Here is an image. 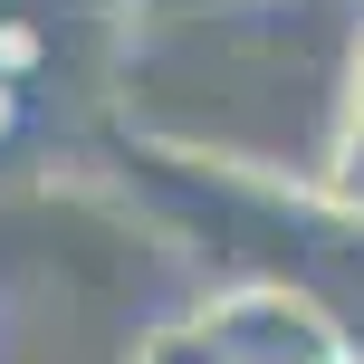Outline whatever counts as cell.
<instances>
[{
    "mask_svg": "<svg viewBox=\"0 0 364 364\" xmlns=\"http://www.w3.org/2000/svg\"><path fill=\"white\" fill-rule=\"evenodd\" d=\"M192 316L211 326V346L230 364H346L355 355V326L307 278H220L192 297Z\"/></svg>",
    "mask_w": 364,
    "mask_h": 364,
    "instance_id": "1",
    "label": "cell"
},
{
    "mask_svg": "<svg viewBox=\"0 0 364 364\" xmlns=\"http://www.w3.org/2000/svg\"><path fill=\"white\" fill-rule=\"evenodd\" d=\"M297 201H316L326 220L364 230V115H355V106H326V134H316V154H307Z\"/></svg>",
    "mask_w": 364,
    "mask_h": 364,
    "instance_id": "2",
    "label": "cell"
},
{
    "mask_svg": "<svg viewBox=\"0 0 364 364\" xmlns=\"http://www.w3.org/2000/svg\"><path fill=\"white\" fill-rule=\"evenodd\" d=\"M336 106H355V115H364V19L336 38Z\"/></svg>",
    "mask_w": 364,
    "mask_h": 364,
    "instance_id": "3",
    "label": "cell"
}]
</instances>
